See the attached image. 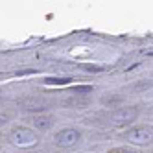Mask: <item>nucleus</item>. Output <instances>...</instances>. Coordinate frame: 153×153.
<instances>
[{
  "mask_svg": "<svg viewBox=\"0 0 153 153\" xmlns=\"http://www.w3.org/2000/svg\"><path fill=\"white\" fill-rule=\"evenodd\" d=\"M9 142L20 149H30L39 144V137L28 127H15L11 133H9Z\"/></svg>",
  "mask_w": 153,
  "mask_h": 153,
  "instance_id": "f257e3e1",
  "label": "nucleus"
},
{
  "mask_svg": "<svg viewBox=\"0 0 153 153\" xmlns=\"http://www.w3.org/2000/svg\"><path fill=\"white\" fill-rule=\"evenodd\" d=\"M124 140L133 146H149L153 142V126H137L124 133Z\"/></svg>",
  "mask_w": 153,
  "mask_h": 153,
  "instance_id": "f03ea898",
  "label": "nucleus"
},
{
  "mask_svg": "<svg viewBox=\"0 0 153 153\" xmlns=\"http://www.w3.org/2000/svg\"><path fill=\"white\" fill-rule=\"evenodd\" d=\"M138 107L131 105V107H120L116 111H113L109 114L105 120H109V124L111 126H116V127H124V126H129L133 124L135 120L138 118Z\"/></svg>",
  "mask_w": 153,
  "mask_h": 153,
  "instance_id": "7ed1b4c3",
  "label": "nucleus"
},
{
  "mask_svg": "<svg viewBox=\"0 0 153 153\" xmlns=\"http://www.w3.org/2000/svg\"><path fill=\"white\" fill-rule=\"evenodd\" d=\"M79 131H76V129H61L59 133L56 135V144L59 146V148H72V146H76L79 142Z\"/></svg>",
  "mask_w": 153,
  "mask_h": 153,
  "instance_id": "20e7f679",
  "label": "nucleus"
},
{
  "mask_svg": "<svg viewBox=\"0 0 153 153\" xmlns=\"http://www.w3.org/2000/svg\"><path fill=\"white\" fill-rule=\"evenodd\" d=\"M31 124H33V127L41 129V131H46L52 127V118L46 116V114H42V116H33L31 118Z\"/></svg>",
  "mask_w": 153,
  "mask_h": 153,
  "instance_id": "39448f33",
  "label": "nucleus"
},
{
  "mask_svg": "<svg viewBox=\"0 0 153 153\" xmlns=\"http://www.w3.org/2000/svg\"><path fill=\"white\" fill-rule=\"evenodd\" d=\"M24 107L26 109H30V111H39V109H45L46 107V103L45 102H39V100H28V102H24Z\"/></svg>",
  "mask_w": 153,
  "mask_h": 153,
  "instance_id": "423d86ee",
  "label": "nucleus"
},
{
  "mask_svg": "<svg viewBox=\"0 0 153 153\" xmlns=\"http://www.w3.org/2000/svg\"><path fill=\"white\" fill-rule=\"evenodd\" d=\"M70 81H72V78H46L45 79V83H48V85H67Z\"/></svg>",
  "mask_w": 153,
  "mask_h": 153,
  "instance_id": "0eeeda50",
  "label": "nucleus"
},
{
  "mask_svg": "<svg viewBox=\"0 0 153 153\" xmlns=\"http://www.w3.org/2000/svg\"><path fill=\"white\" fill-rule=\"evenodd\" d=\"M153 87V81H140V83H135L133 89L135 91H144V89H151Z\"/></svg>",
  "mask_w": 153,
  "mask_h": 153,
  "instance_id": "6e6552de",
  "label": "nucleus"
},
{
  "mask_svg": "<svg viewBox=\"0 0 153 153\" xmlns=\"http://www.w3.org/2000/svg\"><path fill=\"white\" fill-rule=\"evenodd\" d=\"M92 91V87H76V89H70L68 92H74V94H85V92H91Z\"/></svg>",
  "mask_w": 153,
  "mask_h": 153,
  "instance_id": "1a4fd4ad",
  "label": "nucleus"
},
{
  "mask_svg": "<svg viewBox=\"0 0 153 153\" xmlns=\"http://www.w3.org/2000/svg\"><path fill=\"white\" fill-rule=\"evenodd\" d=\"M81 68H83V70H89V72H103V70H105L103 67H94V65H83Z\"/></svg>",
  "mask_w": 153,
  "mask_h": 153,
  "instance_id": "9d476101",
  "label": "nucleus"
},
{
  "mask_svg": "<svg viewBox=\"0 0 153 153\" xmlns=\"http://www.w3.org/2000/svg\"><path fill=\"white\" fill-rule=\"evenodd\" d=\"M107 153H135V151L126 149V148H116V149H111V151H107Z\"/></svg>",
  "mask_w": 153,
  "mask_h": 153,
  "instance_id": "9b49d317",
  "label": "nucleus"
}]
</instances>
